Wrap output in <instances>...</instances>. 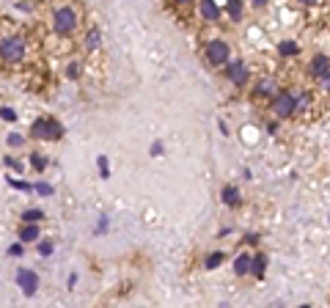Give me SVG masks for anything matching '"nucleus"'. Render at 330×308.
I'll list each match as a JSON object with an SVG mask.
<instances>
[{
	"instance_id": "24",
	"label": "nucleus",
	"mask_w": 330,
	"mask_h": 308,
	"mask_svg": "<svg viewBox=\"0 0 330 308\" xmlns=\"http://www.w3.org/2000/svg\"><path fill=\"white\" fill-rule=\"evenodd\" d=\"M96 162H99V168H102V176H110V171H107V157H99V160H96Z\"/></svg>"
},
{
	"instance_id": "7",
	"label": "nucleus",
	"mask_w": 330,
	"mask_h": 308,
	"mask_svg": "<svg viewBox=\"0 0 330 308\" xmlns=\"http://www.w3.org/2000/svg\"><path fill=\"white\" fill-rule=\"evenodd\" d=\"M229 80L234 85H245L248 83V66L242 61H231L229 64Z\"/></svg>"
},
{
	"instance_id": "22",
	"label": "nucleus",
	"mask_w": 330,
	"mask_h": 308,
	"mask_svg": "<svg viewBox=\"0 0 330 308\" xmlns=\"http://www.w3.org/2000/svg\"><path fill=\"white\" fill-rule=\"evenodd\" d=\"M8 184H11V187H17V190H33V184H28V182H17V179H8Z\"/></svg>"
},
{
	"instance_id": "28",
	"label": "nucleus",
	"mask_w": 330,
	"mask_h": 308,
	"mask_svg": "<svg viewBox=\"0 0 330 308\" xmlns=\"http://www.w3.org/2000/svg\"><path fill=\"white\" fill-rule=\"evenodd\" d=\"M322 85L330 91V72H325V75H322Z\"/></svg>"
},
{
	"instance_id": "27",
	"label": "nucleus",
	"mask_w": 330,
	"mask_h": 308,
	"mask_svg": "<svg viewBox=\"0 0 330 308\" xmlns=\"http://www.w3.org/2000/svg\"><path fill=\"white\" fill-rule=\"evenodd\" d=\"M30 160H33V165H36V168H44V162H47L44 157H30Z\"/></svg>"
},
{
	"instance_id": "31",
	"label": "nucleus",
	"mask_w": 330,
	"mask_h": 308,
	"mask_svg": "<svg viewBox=\"0 0 330 308\" xmlns=\"http://www.w3.org/2000/svg\"><path fill=\"white\" fill-rule=\"evenodd\" d=\"M300 3H314V0H300Z\"/></svg>"
},
{
	"instance_id": "9",
	"label": "nucleus",
	"mask_w": 330,
	"mask_h": 308,
	"mask_svg": "<svg viewBox=\"0 0 330 308\" xmlns=\"http://www.w3.org/2000/svg\"><path fill=\"white\" fill-rule=\"evenodd\" d=\"M311 72L317 77H322L325 72H330V61H328V55H314V61H311Z\"/></svg>"
},
{
	"instance_id": "19",
	"label": "nucleus",
	"mask_w": 330,
	"mask_h": 308,
	"mask_svg": "<svg viewBox=\"0 0 330 308\" xmlns=\"http://www.w3.org/2000/svg\"><path fill=\"white\" fill-rule=\"evenodd\" d=\"M226 256L223 253H212L209 259H206V270H215V267H220V261H223Z\"/></svg>"
},
{
	"instance_id": "8",
	"label": "nucleus",
	"mask_w": 330,
	"mask_h": 308,
	"mask_svg": "<svg viewBox=\"0 0 330 308\" xmlns=\"http://www.w3.org/2000/svg\"><path fill=\"white\" fill-rule=\"evenodd\" d=\"M201 14H204V19H209V22L220 19V11H218V6H215V0H201Z\"/></svg>"
},
{
	"instance_id": "12",
	"label": "nucleus",
	"mask_w": 330,
	"mask_h": 308,
	"mask_svg": "<svg viewBox=\"0 0 330 308\" xmlns=\"http://www.w3.org/2000/svg\"><path fill=\"white\" fill-rule=\"evenodd\" d=\"M234 273L237 275H248L250 273V256H237V261H234Z\"/></svg>"
},
{
	"instance_id": "25",
	"label": "nucleus",
	"mask_w": 330,
	"mask_h": 308,
	"mask_svg": "<svg viewBox=\"0 0 330 308\" xmlns=\"http://www.w3.org/2000/svg\"><path fill=\"white\" fill-rule=\"evenodd\" d=\"M8 146H22V135H8Z\"/></svg>"
},
{
	"instance_id": "13",
	"label": "nucleus",
	"mask_w": 330,
	"mask_h": 308,
	"mask_svg": "<svg viewBox=\"0 0 330 308\" xmlns=\"http://www.w3.org/2000/svg\"><path fill=\"white\" fill-rule=\"evenodd\" d=\"M223 201L229 204V207H237V204H240V190L237 187H223Z\"/></svg>"
},
{
	"instance_id": "14",
	"label": "nucleus",
	"mask_w": 330,
	"mask_h": 308,
	"mask_svg": "<svg viewBox=\"0 0 330 308\" xmlns=\"http://www.w3.org/2000/svg\"><path fill=\"white\" fill-rule=\"evenodd\" d=\"M99 44H102V33H99L96 28H91L88 36H85V47H88V50H96Z\"/></svg>"
},
{
	"instance_id": "32",
	"label": "nucleus",
	"mask_w": 330,
	"mask_h": 308,
	"mask_svg": "<svg viewBox=\"0 0 330 308\" xmlns=\"http://www.w3.org/2000/svg\"><path fill=\"white\" fill-rule=\"evenodd\" d=\"M179 3H190V0H179Z\"/></svg>"
},
{
	"instance_id": "21",
	"label": "nucleus",
	"mask_w": 330,
	"mask_h": 308,
	"mask_svg": "<svg viewBox=\"0 0 330 308\" xmlns=\"http://www.w3.org/2000/svg\"><path fill=\"white\" fill-rule=\"evenodd\" d=\"M33 190H36V193H41V196H50V193H53V187H50L47 182H39V184H33Z\"/></svg>"
},
{
	"instance_id": "29",
	"label": "nucleus",
	"mask_w": 330,
	"mask_h": 308,
	"mask_svg": "<svg viewBox=\"0 0 330 308\" xmlns=\"http://www.w3.org/2000/svg\"><path fill=\"white\" fill-rule=\"evenodd\" d=\"M8 253H14V256H19V253H22V245H11V248H8Z\"/></svg>"
},
{
	"instance_id": "30",
	"label": "nucleus",
	"mask_w": 330,
	"mask_h": 308,
	"mask_svg": "<svg viewBox=\"0 0 330 308\" xmlns=\"http://www.w3.org/2000/svg\"><path fill=\"white\" fill-rule=\"evenodd\" d=\"M253 6H259V8H261V6H267V0H253Z\"/></svg>"
},
{
	"instance_id": "15",
	"label": "nucleus",
	"mask_w": 330,
	"mask_h": 308,
	"mask_svg": "<svg viewBox=\"0 0 330 308\" xmlns=\"http://www.w3.org/2000/svg\"><path fill=\"white\" fill-rule=\"evenodd\" d=\"M256 94L259 96H275V83H272V80H261V83L256 85Z\"/></svg>"
},
{
	"instance_id": "3",
	"label": "nucleus",
	"mask_w": 330,
	"mask_h": 308,
	"mask_svg": "<svg viewBox=\"0 0 330 308\" xmlns=\"http://www.w3.org/2000/svg\"><path fill=\"white\" fill-rule=\"evenodd\" d=\"M229 44L223 42V39H215V42L206 44V61H209V66H220V64H229Z\"/></svg>"
},
{
	"instance_id": "5",
	"label": "nucleus",
	"mask_w": 330,
	"mask_h": 308,
	"mask_svg": "<svg viewBox=\"0 0 330 308\" xmlns=\"http://www.w3.org/2000/svg\"><path fill=\"white\" fill-rule=\"evenodd\" d=\"M75 25H77V14L72 11L69 6H64V8H58V11H55V17H53L55 33H72V30H75Z\"/></svg>"
},
{
	"instance_id": "26",
	"label": "nucleus",
	"mask_w": 330,
	"mask_h": 308,
	"mask_svg": "<svg viewBox=\"0 0 330 308\" xmlns=\"http://www.w3.org/2000/svg\"><path fill=\"white\" fill-rule=\"evenodd\" d=\"M66 75H69V77H77V75H80V64H72L69 69H66Z\"/></svg>"
},
{
	"instance_id": "16",
	"label": "nucleus",
	"mask_w": 330,
	"mask_h": 308,
	"mask_svg": "<svg viewBox=\"0 0 330 308\" xmlns=\"http://www.w3.org/2000/svg\"><path fill=\"white\" fill-rule=\"evenodd\" d=\"M278 50H281V55H283V58H289V55H297V53H300L297 42H281V47H278Z\"/></svg>"
},
{
	"instance_id": "1",
	"label": "nucleus",
	"mask_w": 330,
	"mask_h": 308,
	"mask_svg": "<svg viewBox=\"0 0 330 308\" xmlns=\"http://www.w3.org/2000/svg\"><path fill=\"white\" fill-rule=\"evenodd\" d=\"M61 124L53 119H36L33 124H30V135L39 138V141H58L61 138Z\"/></svg>"
},
{
	"instance_id": "10",
	"label": "nucleus",
	"mask_w": 330,
	"mask_h": 308,
	"mask_svg": "<svg viewBox=\"0 0 330 308\" xmlns=\"http://www.w3.org/2000/svg\"><path fill=\"white\" fill-rule=\"evenodd\" d=\"M19 239H22V242H36V239H39V229H36V223H25L22 229H19Z\"/></svg>"
},
{
	"instance_id": "23",
	"label": "nucleus",
	"mask_w": 330,
	"mask_h": 308,
	"mask_svg": "<svg viewBox=\"0 0 330 308\" xmlns=\"http://www.w3.org/2000/svg\"><path fill=\"white\" fill-rule=\"evenodd\" d=\"M39 253L41 256H50V253H53V242H39Z\"/></svg>"
},
{
	"instance_id": "4",
	"label": "nucleus",
	"mask_w": 330,
	"mask_h": 308,
	"mask_svg": "<svg viewBox=\"0 0 330 308\" xmlns=\"http://www.w3.org/2000/svg\"><path fill=\"white\" fill-rule=\"evenodd\" d=\"M297 110V99H295V94H275L272 96V113L275 116H281V119H289L292 113Z\"/></svg>"
},
{
	"instance_id": "6",
	"label": "nucleus",
	"mask_w": 330,
	"mask_h": 308,
	"mask_svg": "<svg viewBox=\"0 0 330 308\" xmlns=\"http://www.w3.org/2000/svg\"><path fill=\"white\" fill-rule=\"evenodd\" d=\"M17 284L22 286L25 297H33L36 289H39V275H36L33 270H19V273H17Z\"/></svg>"
},
{
	"instance_id": "11",
	"label": "nucleus",
	"mask_w": 330,
	"mask_h": 308,
	"mask_svg": "<svg viewBox=\"0 0 330 308\" xmlns=\"http://www.w3.org/2000/svg\"><path fill=\"white\" fill-rule=\"evenodd\" d=\"M264 270H267V256L264 253L253 256V259H250V273H253L256 278H261V275H264Z\"/></svg>"
},
{
	"instance_id": "18",
	"label": "nucleus",
	"mask_w": 330,
	"mask_h": 308,
	"mask_svg": "<svg viewBox=\"0 0 330 308\" xmlns=\"http://www.w3.org/2000/svg\"><path fill=\"white\" fill-rule=\"evenodd\" d=\"M229 14H231L234 22H240V19H242V3H240V0H229Z\"/></svg>"
},
{
	"instance_id": "20",
	"label": "nucleus",
	"mask_w": 330,
	"mask_h": 308,
	"mask_svg": "<svg viewBox=\"0 0 330 308\" xmlns=\"http://www.w3.org/2000/svg\"><path fill=\"white\" fill-rule=\"evenodd\" d=\"M0 119H3V121H14V119H17V113H14L11 107H0Z\"/></svg>"
},
{
	"instance_id": "2",
	"label": "nucleus",
	"mask_w": 330,
	"mask_h": 308,
	"mask_svg": "<svg viewBox=\"0 0 330 308\" xmlns=\"http://www.w3.org/2000/svg\"><path fill=\"white\" fill-rule=\"evenodd\" d=\"M0 55L6 64H17V61L25 58V42L19 36H11V39H3L0 42Z\"/></svg>"
},
{
	"instance_id": "17",
	"label": "nucleus",
	"mask_w": 330,
	"mask_h": 308,
	"mask_svg": "<svg viewBox=\"0 0 330 308\" xmlns=\"http://www.w3.org/2000/svg\"><path fill=\"white\" fill-rule=\"evenodd\" d=\"M41 218H44V212H41V209H25V212H22L25 223H39Z\"/></svg>"
}]
</instances>
